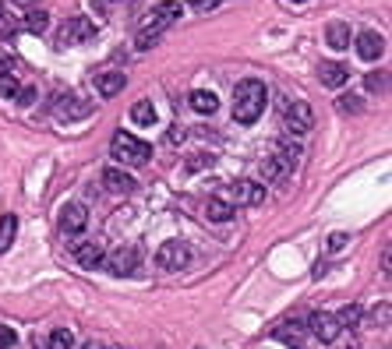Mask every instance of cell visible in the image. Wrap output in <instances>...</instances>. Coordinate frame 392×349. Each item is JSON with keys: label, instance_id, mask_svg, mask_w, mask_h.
Listing matches in <instances>:
<instances>
[{"label": "cell", "instance_id": "1", "mask_svg": "<svg viewBox=\"0 0 392 349\" xmlns=\"http://www.w3.org/2000/svg\"><path fill=\"white\" fill-rule=\"evenodd\" d=\"M265 102H269V92L258 78H244L237 88H234V121L237 124H255L258 116L265 113Z\"/></svg>", "mask_w": 392, "mask_h": 349}, {"label": "cell", "instance_id": "11", "mask_svg": "<svg viewBox=\"0 0 392 349\" xmlns=\"http://www.w3.org/2000/svg\"><path fill=\"white\" fill-rule=\"evenodd\" d=\"M308 328H311V335H315L318 342H332L336 335H340V321H336L332 314H311Z\"/></svg>", "mask_w": 392, "mask_h": 349}, {"label": "cell", "instance_id": "13", "mask_svg": "<svg viewBox=\"0 0 392 349\" xmlns=\"http://www.w3.org/2000/svg\"><path fill=\"white\" fill-rule=\"evenodd\" d=\"M85 222H89V212H85L82 205H64V208H61V229L71 233V237L85 229Z\"/></svg>", "mask_w": 392, "mask_h": 349}, {"label": "cell", "instance_id": "5", "mask_svg": "<svg viewBox=\"0 0 392 349\" xmlns=\"http://www.w3.org/2000/svg\"><path fill=\"white\" fill-rule=\"evenodd\" d=\"M188 261H191V251H188L181 240H166V244L156 251V265H159L163 272H181Z\"/></svg>", "mask_w": 392, "mask_h": 349}, {"label": "cell", "instance_id": "39", "mask_svg": "<svg viewBox=\"0 0 392 349\" xmlns=\"http://www.w3.org/2000/svg\"><path fill=\"white\" fill-rule=\"evenodd\" d=\"M85 349H99V346H96V342H89V346H85Z\"/></svg>", "mask_w": 392, "mask_h": 349}, {"label": "cell", "instance_id": "18", "mask_svg": "<svg viewBox=\"0 0 392 349\" xmlns=\"http://www.w3.org/2000/svg\"><path fill=\"white\" fill-rule=\"evenodd\" d=\"M131 121L142 124V127H152L156 124V106H152V99H138L131 106Z\"/></svg>", "mask_w": 392, "mask_h": 349}, {"label": "cell", "instance_id": "29", "mask_svg": "<svg viewBox=\"0 0 392 349\" xmlns=\"http://www.w3.org/2000/svg\"><path fill=\"white\" fill-rule=\"evenodd\" d=\"M15 342H18L15 328L11 325H0V349H15Z\"/></svg>", "mask_w": 392, "mask_h": 349}, {"label": "cell", "instance_id": "38", "mask_svg": "<svg viewBox=\"0 0 392 349\" xmlns=\"http://www.w3.org/2000/svg\"><path fill=\"white\" fill-rule=\"evenodd\" d=\"M11 4H18V8H29V4H32V0H11Z\"/></svg>", "mask_w": 392, "mask_h": 349}, {"label": "cell", "instance_id": "36", "mask_svg": "<svg viewBox=\"0 0 392 349\" xmlns=\"http://www.w3.org/2000/svg\"><path fill=\"white\" fill-rule=\"evenodd\" d=\"M368 88H385V75H368Z\"/></svg>", "mask_w": 392, "mask_h": 349}, {"label": "cell", "instance_id": "35", "mask_svg": "<svg viewBox=\"0 0 392 349\" xmlns=\"http://www.w3.org/2000/svg\"><path fill=\"white\" fill-rule=\"evenodd\" d=\"M188 4H191V8H198V11H209V8H216V4H219V0H188Z\"/></svg>", "mask_w": 392, "mask_h": 349}, {"label": "cell", "instance_id": "30", "mask_svg": "<svg viewBox=\"0 0 392 349\" xmlns=\"http://www.w3.org/2000/svg\"><path fill=\"white\" fill-rule=\"evenodd\" d=\"M340 113H361V102H357V95H340Z\"/></svg>", "mask_w": 392, "mask_h": 349}, {"label": "cell", "instance_id": "12", "mask_svg": "<svg viewBox=\"0 0 392 349\" xmlns=\"http://www.w3.org/2000/svg\"><path fill=\"white\" fill-rule=\"evenodd\" d=\"M92 85H96V92H99L103 99H110V95L124 92L128 78H124V71H106V75H96V78H92Z\"/></svg>", "mask_w": 392, "mask_h": 349}, {"label": "cell", "instance_id": "19", "mask_svg": "<svg viewBox=\"0 0 392 349\" xmlns=\"http://www.w3.org/2000/svg\"><path fill=\"white\" fill-rule=\"evenodd\" d=\"M188 102H191L195 113H216V106H219V99H216L212 92H205V88H195V92L188 95Z\"/></svg>", "mask_w": 392, "mask_h": 349}, {"label": "cell", "instance_id": "2", "mask_svg": "<svg viewBox=\"0 0 392 349\" xmlns=\"http://www.w3.org/2000/svg\"><path fill=\"white\" fill-rule=\"evenodd\" d=\"M110 155H114L117 162H124V166H145L149 155H152V148H149L145 141H138L135 134L117 131L114 141H110Z\"/></svg>", "mask_w": 392, "mask_h": 349}, {"label": "cell", "instance_id": "20", "mask_svg": "<svg viewBox=\"0 0 392 349\" xmlns=\"http://www.w3.org/2000/svg\"><path fill=\"white\" fill-rule=\"evenodd\" d=\"M205 215H209L212 222H230V219H234V208L223 201V198H209V201H205Z\"/></svg>", "mask_w": 392, "mask_h": 349}, {"label": "cell", "instance_id": "21", "mask_svg": "<svg viewBox=\"0 0 392 349\" xmlns=\"http://www.w3.org/2000/svg\"><path fill=\"white\" fill-rule=\"evenodd\" d=\"M276 339H283L290 346H301L304 342V325L301 321H283V325L276 328Z\"/></svg>", "mask_w": 392, "mask_h": 349}, {"label": "cell", "instance_id": "7", "mask_svg": "<svg viewBox=\"0 0 392 349\" xmlns=\"http://www.w3.org/2000/svg\"><path fill=\"white\" fill-rule=\"evenodd\" d=\"M138 247H117V251H110V258H106V265H110V272L114 275H135L138 272Z\"/></svg>", "mask_w": 392, "mask_h": 349}, {"label": "cell", "instance_id": "17", "mask_svg": "<svg viewBox=\"0 0 392 349\" xmlns=\"http://www.w3.org/2000/svg\"><path fill=\"white\" fill-rule=\"evenodd\" d=\"M290 173H294V169H290L283 159H279V155H265V162H262V177H265V180H287Z\"/></svg>", "mask_w": 392, "mask_h": 349}, {"label": "cell", "instance_id": "32", "mask_svg": "<svg viewBox=\"0 0 392 349\" xmlns=\"http://www.w3.org/2000/svg\"><path fill=\"white\" fill-rule=\"evenodd\" d=\"M15 64H18V61H15V56H11V53H4V49H0V78H4V75H11V71H15Z\"/></svg>", "mask_w": 392, "mask_h": 349}, {"label": "cell", "instance_id": "26", "mask_svg": "<svg viewBox=\"0 0 392 349\" xmlns=\"http://www.w3.org/2000/svg\"><path fill=\"white\" fill-rule=\"evenodd\" d=\"M18 92H22V85H18L15 75H4V78H0V99H18Z\"/></svg>", "mask_w": 392, "mask_h": 349}, {"label": "cell", "instance_id": "25", "mask_svg": "<svg viewBox=\"0 0 392 349\" xmlns=\"http://www.w3.org/2000/svg\"><path fill=\"white\" fill-rule=\"evenodd\" d=\"M75 346V335L68 328H53L50 332V349H71Z\"/></svg>", "mask_w": 392, "mask_h": 349}, {"label": "cell", "instance_id": "40", "mask_svg": "<svg viewBox=\"0 0 392 349\" xmlns=\"http://www.w3.org/2000/svg\"><path fill=\"white\" fill-rule=\"evenodd\" d=\"M297 4H304V0H297Z\"/></svg>", "mask_w": 392, "mask_h": 349}, {"label": "cell", "instance_id": "27", "mask_svg": "<svg viewBox=\"0 0 392 349\" xmlns=\"http://www.w3.org/2000/svg\"><path fill=\"white\" fill-rule=\"evenodd\" d=\"M46 25H50V15L46 11H29V18H25V29L29 32H46Z\"/></svg>", "mask_w": 392, "mask_h": 349}, {"label": "cell", "instance_id": "4", "mask_svg": "<svg viewBox=\"0 0 392 349\" xmlns=\"http://www.w3.org/2000/svg\"><path fill=\"white\" fill-rule=\"evenodd\" d=\"M283 124H287L290 134H308V131L315 127V113H311V106H308L304 99H294V102L283 109Z\"/></svg>", "mask_w": 392, "mask_h": 349}, {"label": "cell", "instance_id": "34", "mask_svg": "<svg viewBox=\"0 0 392 349\" xmlns=\"http://www.w3.org/2000/svg\"><path fill=\"white\" fill-rule=\"evenodd\" d=\"M36 95H39V88H32V85H29V88H22V92H18V102H22V106H32V102H36Z\"/></svg>", "mask_w": 392, "mask_h": 349}, {"label": "cell", "instance_id": "28", "mask_svg": "<svg viewBox=\"0 0 392 349\" xmlns=\"http://www.w3.org/2000/svg\"><path fill=\"white\" fill-rule=\"evenodd\" d=\"M212 162H216V155L195 152V155H188V173H198V169H205V166H212Z\"/></svg>", "mask_w": 392, "mask_h": 349}, {"label": "cell", "instance_id": "24", "mask_svg": "<svg viewBox=\"0 0 392 349\" xmlns=\"http://www.w3.org/2000/svg\"><path fill=\"white\" fill-rule=\"evenodd\" d=\"M361 318H364V311L357 307V304H350V307H343L340 311V318H336V321H340V328H361Z\"/></svg>", "mask_w": 392, "mask_h": 349}, {"label": "cell", "instance_id": "31", "mask_svg": "<svg viewBox=\"0 0 392 349\" xmlns=\"http://www.w3.org/2000/svg\"><path fill=\"white\" fill-rule=\"evenodd\" d=\"M156 39H159V32H152V29H142V32H138V49H149V46H156Z\"/></svg>", "mask_w": 392, "mask_h": 349}, {"label": "cell", "instance_id": "9", "mask_svg": "<svg viewBox=\"0 0 392 349\" xmlns=\"http://www.w3.org/2000/svg\"><path fill=\"white\" fill-rule=\"evenodd\" d=\"M92 113V102H85V99H78V95H61V102H57V116L61 121H85V116Z\"/></svg>", "mask_w": 392, "mask_h": 349}, {"label": "cell", "instance_id": "14", "mask_svg": "<svg viewBox=\"0 0 392 349\" xmlns=\"http://www.w3.org/2000/svg\"><path fill=\"white\" fill-rule=\"evenodd\" d=\"M347 78H350V71H347L343 64H332V61H322V64H318V82L329 85V88L347 85Z\"/></svg>", "mask_w": 392, "mask_h": 349}, {"label": "cell", "instance_id": "37", "mask_svg": "<svg viewBox=\"0 0 392 349\" xmlns=\"http://www.w3.org/2000/svg\"><path fill=\"white\" fill-rule=\"evenodd\" d=\"M170 141L177 145V141H184V127H177V131H170Z\"/></svg>", "mask_w": 392, "mask_h": 349}, {"label": "cell", "instance_id": "16", "mask_svg": "<svg viewBox=\"0 0 392 349\" xmlns=\"http://www.w3.org/2000/svg\"><path fill=\"white\" fill-rule=\"evenodd\" d=\"M75 261H78L82 268H99V265L106 261V254H103L99 244H78V247H75Z\"/></svg>", "mask_w": 392, "mask_h": 349}, {"label": "cell", "instance_id": "33", "mask_svg": "<svg viewBox=\"0 0 392 349\" xmlns=\"http://www.w3.org/2000/svg\"><path fill=\"white\" fill-rule=\"evenodd\" d=\"M347 240H350L347 233H332V237H329V251H343V247H347Z\"/></svg>", "mask_w": 392, "mask_h": 349}, {"label": "cell", "instance_id": "6", "mask_svg": "<svg viewBox=\"0 0 392 349\" xmlns=\"http://www.w3.org/2000/svg\"><path fill=\"white\" fill-rule=\"evenodd\" d=\"M92 36H96V25L89 18H68L61 25V32H57L61 46H78V42H89Z\"/></svg>", "mask_w": 392, "mask_h": 349}, {"label": "cell", "instance_id": "8", "mask_svg": "<svg viewBox=\"0 0 392 349\" xmlns=\"http://www.w3.org/2000/svg\"><path fill=\"white\" fill-rule=\"evenodd\" d=\"M177 18H181V4H177V0H163V4H156V8H152V18H149V25H145V29H152V32H159V36H163V29H170Z\"/></svg>", "mask_w": 392, "mask_h": 349}, {"label": "cell", "instance_id": "10", "mask_svg": "<svg viewBox=\"0 0 392 349\" xmlns=\"http://www.w3.org/2000/svg\"><path fill=\"white\" fill-rule=\"evenodd\" d=\"M354 46H357V56H361V61H378V56L385 53V39H382L378 32H361Z\"/></svg>", "mask_w": 392, "mask_h": 349}, {"label": "cell", "instance_id": "15", "mask_svg": "<svg viewBox=\"0 0 392 349\" xmlns=\"http://www.w3.org/2000/svg\"><path fill=\"white\" fill-rule=\"evenodd\" d=\"M103 184H106L110 194H131V191H135V180L128 177L124 169H106V173H103Z\"/></svg>", "mask_w": 392, "mask_h": 349}, {"label": "cell", "instance_id": "22", "mask_svg": "<svg viewBox=\"0 0 392 349\" xmlns=\"http://www.w3.org/2000/svg\"><path fill=\"white\" fill-rule=\"evenodd\" d=\"M325 39H329L332 49H347V46H350V29H347L343 22H332L329 32H325Z\"/></svg>", "mask_w": 392, "mask_h": 349}, {"label": "cell", "instance_id": "3", "mask_svg": "<svg viewBox=\"0 0 392 349\" xmlns=\"http://www.w3.org/2000/svg\"><path fill=\"white\" fill-rule=\"evenodd\" d=\"M223 201H227L230 208L234 205H262L265 201V187L255 184V180H230L227 187H223Z\"/></svg>", "mask_w": 392, "mask_h": 349}, {"label": "cell", "instance_id": "23", "mask_svg": "<svg viewBox=\"0 0 392 349\" xmlns=\"http://www.w3.org/2000/svg\"><path fill=\"white\" fill-rule=\"evenodd\" d=\"M15 233H18V219H15V215H4V219H0V254L11 251Z\"/></svg>", "mask_w": 392, "mask_h": 349}]
</instances>
